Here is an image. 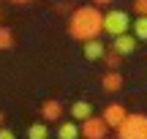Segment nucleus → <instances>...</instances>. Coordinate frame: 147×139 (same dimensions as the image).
<instances>
[{
  "mask_svg": "<svg viewBox=\"0 0 147 139\" xmlns=\"http://www.w3.org/2000/svg\"><path fill=\"white\" fill-rule=\"evenodd\" d=\"M3 123H5V115H3V112H0V128H3Z\"/></svg>",
  "mask_w": 147,
  "mask_h": 139,
  "instance_id": "19",
  "label": "nucleus"
},
{
  "mask_svg": "<svg viewBox=\"0 0 147 139\" xmlns=\"http://www.w3.org/2000/svg\"><path fill=\"white\" fill-rule=\"evenodd\" d=\"M104 63H106V65H109V68H112V71H115V68H117V65H120V63H123V55H120V52H117V49H106V55H104Z\"/></svg>",
  "mask_w": 147,
  "mask_h": 139,
  "instance_id": "14",
  "label": "nucleus"
},
{
  "mask_svg": "<svg viewBox=\"0 0 147 139\" xmlns=\"http://www.w3.org/2000/svg\"><path fill=\"white\" fill-rule=\"evenodd\" d=\"M11 3H30V0H11Z\"/></svg>",
  "mask_w": 147,
  "mask_h": 139,
  "instance_id": "20",
  "label": "nucleus"
},
{
  "mask_svg": "<svg viewBox=\"0 0 147 139\" xmlns=\"http://www.w3.org/2000/svg\"><path fill=\"white\" fill-rule=\"evenodd\" d=\"M101 87H104L106 93H117V90H123V76H120V71H106L104 79H101Z\"/></svg>",
  "mask_w": 147,
  "mask_h": 139,
  "instance_id": "8",
  "label": "nucleus"
},
{
  "mask_svg": "<svg viewBox=\"0 0 147 139\" xmlns=\"http://www.w3.org/2000/svg\"><path fill=\"white\" fill-rule=\"evenodd\" d=\"M134 36H136L139 41H147V16H136V22H134Z\"/></svg>",
  "mask_w": 147,
  "mask_h": 139,
  "instance_id": "13",
  "label": "nucleus"
},
{
  "mask_svg": "<svg viewBox=\"0 0 147 139\" xmlns=\"http://www.w3.org/2000/svg\"><path fill=\"white\" fill-rule=\"evenodd\" d=\"M128 27H131V16L125 14V11H109V14H104V33H109V36H125Z\"/></svg>",
  "mask_w": 147,
  "mask_h": 139,
  "instance_id": "3",
  "label": "nucleus"
},
{
  "mask_svg": "<svg viewBox=\"0 0 147 139\" xmlns=\"http://www.w3.org/2000/svg\"><path fill=\"white\" fill-rule=\"evenodd\" d=\"M134 11L139 16H147V0H134Z\"/></svg>",
  "mask_w": 147,
  "mask_h": 139,
  "instance_id": "16",
  "label": "nucleus"
},
{
  "mask_svg": "<svg viewBox=\"0 0 147 139\" xmlns=\"http://www.w3.org/2000/svg\"><path fill=\"white\" fill-rule=\"evenodd\" d=\"M104 55H106V47L98 41V38L84 44V57H87V60H104Z\"/></svg>",
  "mask_w": 147,
  "mask_h": 139,
  "instance_id": "10",
  "label": "nucleus"
},
{
  "mask_svg": "<svg viewBox=\"0 0 147 139\" xmlns=\"http://www.w3.org/2000/svg\"><path fill=\"white\" fill-rule=\"evenodd\" d=\"M11 47H14V33H11V27L0 25V49H11Z\"/></svg>",
  "mask_w": 147,
  "mask_h": 139,
  "instance_id": "15",
  "label": "nucleus"
},
{
  "mask_svg": "<svg viewBox=\"0 0 147 139\" xmlns=\"http://www.w3.org/2000/svg\"><path fill=\"white\" fill-rule=\"evenodd\" d=\"M136 41H139L136 36H128V33H125V36H117V38H115L112 49H117L120 55H131L134 49H136Z\"/></svg>",
  "mask_w": 147,
  "mask_h": 139,
  "instance_id": "9",
  "label": "nucleus"
},
{
  "mask_svg": "<svg viewBox=\"0 0 147 139\" xmlns=\"http://www.w3.org/2000/svg\"><path fill=\"white\" fill-rule=\"evenodd\" d=\"M117 139H147V115H128L117 128Z\"/></svg>",
  "mask_w": 147,
  "mask_h": 139,
  "instance_id": "2",
  "label": "nucleus"
},
{
  "mask_svg": "<svg viewBox=\"0 0 147 139\" xmlns=\"http://www.w3.org/2000/svg\"><path fill=\"white\" fill-rule=\"evenodd\" d=\"M112 0H93V5H109Z\"/></svg>",
  "mask_w": 147,
  "mask_h": 139,
  "instance_id": "18",
  "label": "nucleus"
},
{
  "mask_svg": "<svg viewBox=\"0 0 147 139\" xmlns=\"http://www.w3.org/2000/svg\"><path fill=\"white\" fill-rule=\"evenodd\" d=\"M101 117L106 120V126H109V128H120L123 123H125V117H128V112H125V107H123V104H109V107L104 109V115H101Z\"/></svg>",
  "mask_w": 147,
  "mask_h": 139,
  "instance_id": "5",
  "label": "nucleus"
},
{
  "mask_svg": "<svg viewBox=\"0 0 147 139\" xmlns=\"http://www.w3.org/2000/svg\"><path fill=\"white\" fill-rule=\"evenodd\" d=\"M60 115H63V104H60V101L49 98V101L41 104V117H44V123H55V120H60Z\"/></svg>",
  "mask_w": 147,
  "mask_h": 139,
  "instance_id": "6",
  "label": "nucleus"
},
{
  "mask_svg": "<svg viewBox=\"0 0 147 139\" xmlns=\"http://www.w3.org/2000/svg\"><path fill=\"white\" fill-rule=\"evenodd\" d=\"M0 139H16V134L11 128H0Z\"/></svg>",
  "mask_w": 147,
  "mask_h": 139,
  "instance_id": "17",
  "label": "nucleus"
},
{
  "mask_svg": "<svg viewBox=\"0 0 147 139\" xmlns=\"http://www.w3.org/2000/svg\"><path fill=\"white\" fill-rule=\"evenodd\" d=\"M82 134V128L76 126V120H71V123H60L57 128V139H76Z\"/></svg>",
  "mask_w": 147,
  "mask_h": 139,
  "instance_id": "11",
  "label": "nucleus"
},
{
  "mask_svg": "<svg viewBox=\"0 0 147 139\" xmlns=\"http://www.w3.org/2000/svg\"><path fill=\"white\" fill-rule=\"evenodd\" d=\"M0 19H3V11H0Z\"/></svg>",
  "mask_w": 147,
  "mask_h": 139,
  "instance_id": "21",
  "label": "nucleus"
},
{
  "mask_svg": "<svg viewBox=\"0 0 147 139\" xmlns=\"http://www.w3.org/2000/svg\"><path fill=\"white\" fill-rule=\"evenodd\" d=\"M27 139H49V126L47 123H33L27 128Z\"/></svg>",
  "mask_w": 147,
  "mask_h": 139,
  "instance_id": "12",
  "label": "nucleus"
},
{
  "mask_svg": "<svg viewBox=\"0 0 147 139\" xmlns=\"http://www.w3.org/2000/svg\"><path fill=\"white\" fill-rule=\"evenodd\" d=\"M93 117V104L90 101H74L71 104V120L76 123H84V120Z\"/></svg>",
  "mask_w": 147,
  "mask_h": 139,
  "instance_id": "7",
  "label": "nucleus"
},
{
  "mask_svg": "<svg viewBox=\"0 0 147 139\" xmlns=\"http://www.w3.org/2000/svg\"><path fill=\"white\" fill-rule=\"evenodd\" d=\"M106 131H109V126H106L104 117H90L82 123V136L84 139H106Z\"/></svg>",
  "mask_w": 147,
  "mask_h": 139,
  "instance_id": "4",
  "label": "nucleus"
},
{
  "mask_svg": "<svg viewBox=\"0 0 147 139\" xmlns=\"http://www.w3.org/2000/svg\"><path fill=\"white\" fill-rule=\"evenodd\" d=\"M68 33L71 38L87 44V41H95V38L104 33V14L98 11V5H79L74 8L71 19H68Z\"/></svg>",
  "mask_w": 147,
  "mask_h": 139,
  "instance_id": "1",
  "label": "nucleus"
}]
</instances>
